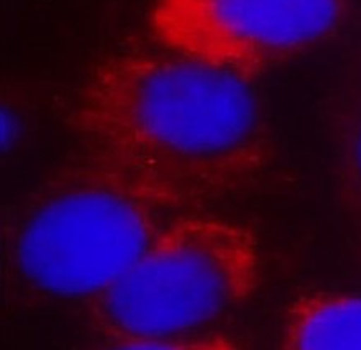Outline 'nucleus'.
I'll list each match as a JSON object with an SVG mask.
<instances>
[{
    "label": "nucleus",
    "instance_id": "obj_1",
    "mask_svg": "<svg viewBox=\"0 0 361 350\" xmlns=\"http://www.w3.org/2000/svg\"><path fill=\"white\" fill-rule=\"evenodd\" d=\"M61 117L81 157L185 211L245 196L267 168L252 81L171 53L100 59L71 89Z\"/></svg>",
    "mask_w": 361,
    "mask_h": 350
},
{
    "label": "nucleus",
    "instance_id": "obj_2",
    "mask_svg": "<svg viewBox=\"0 0 361 350\" xmlns=\"http://www.w3.org/2000/svg\"><path fill=\"white\" fill-rule=\"evenodd\" d=\"M184 212L137 178L79 155L8 207L5 267L38 296L89 301Z\"/></svg>",
    "mask_w": 361,
    "mask_h": 350
},
{
    "label": "nucleus",
    "instance_id": "obj_5",
    "mask_svg": "<svg viewBox=\"0 0 361 350\" xmlns=\"http://www.w3.org/2000/svg\"><path fill=\"white\" fill-rule=\"evenodd\" d=\"M279 341L290 350H361V294H300L286 308Z\"/></svg>",
    "mask_w": 361,
    "mask_h": 350
},
{
    "label": "nucleus",
    "instance_id": "obj_3",
    "mask_svg": "<svg viewBox=\"0 0 361 350\" xmlns=\"http://www.w3.org/2000/svg\"><path fill=\"white\" fill-rule=\"evenodd\" d=\"M263 274V247L252 229L212 211H189L86 301V311L115 347L148 349L235 311L255 296Z\"/></svg>",
    "mask_w": 361,
    "mask_h": 350
},
{
    "label": "nucleus",
    "instance_id": "obj_4",
    "mask_svg": "<svg viewBox=\"0 0 361 350\" xmlns=\"http://www.w3.org/2000/svg\"><path fill=\"white\" fill-rule=\"evenodd\" d=\"M342 0H154L148 33L166 53L248 81L330 37Z\"/></svg>",
    "mask_w": 361,
    "mask_h": 350
},
{
    "label": "nucleus",
    "instance_id": "obj_6",
    "mask_svg": "<svg viewBox=\"0 0 361 350\" xmlns=\"http://www.w3.org/2000/svg\"><path fill=\"white\" fill-rule=\"evenodd\" d=\"M355 158H357V167H358L360 173H361V135H360L358 143H357V152H355Z\"/></svg>",
    "mask_w": 361,
    "mask_h": 350
}]
</instances>
